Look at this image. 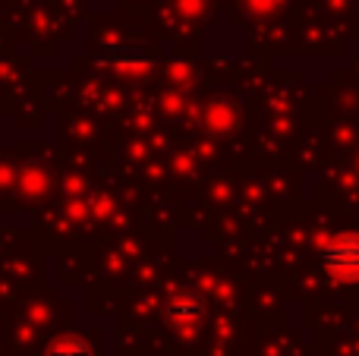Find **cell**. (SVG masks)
<instances>
[{"mask_svg":"<svg viewBox=\"0 0 359 356\" xmlns=\"http://www.w3.org/2000/svg\"><path fill=\"white\" fill-rule=\"evenodd\" d=\"M318 265L337 284H359V233H334L318 249Z\"/></svg>","mask_w":359,"mask_h":356,"instance_id":"1","label":"cell"},{"mask_svg":"<svg viewBox=\"0 0 359 356\" xmlns=\"http://www.w3.org/2000/svg\"><path fill=\"white\" fill-rule=\"evenodd\" d=\"M164 319L170 322V325L177 328V331H196L198 325H202L205 319V303L198 294H189V290H183V294L170 296L168 309H164Z\"/></svg>","mask_w":359,"mask_h":356,"instance_id":"2","label":"cell"},{"mask_svg":"<svg viewBox=\"0 0 359 356\" xmlns=\"http://www.w3.org/2000/svg\"><path fill=\"white\" fill-rule=\"evenodd\" d=\"M44 356H92V347L82 338H57L54 344L44 350Z\"/></svg>","mask_w":359,"mask_h":356,"instance_id":"3","label":"cell"}]
</instances>
